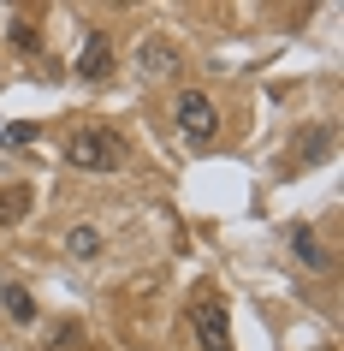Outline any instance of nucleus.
<instances>
[{
	"label": "nucleus",
	"instance_id": "f257e3e1",
	"mask_svg": "<svg viewBox=\"0 0 344 351\" xmlns=\"http://www.w3.org/2000/svg\"><path fill=\"white\" fill-rule=\"evenodd\" d=\"M119 161H125V143L101 125H77L66 137V167H77V173H113Z\"/></svg>",
	"mask_w": 344,
	"mask_h": 351
},
{
	"label": "nucleus",
	"instance_id": "f03ea898",
	"mask_svg": "<svg viewBox=\"0 0 344 351\" xmlns=\"http://www.w3.org/2000/svg\"><path fill=\"white\" fill-rule=\"evenodd\" d=\"M172 119H178V131L190 137V143H214V137H220V108L202 90H184L178 108H172Z\"/></svg>",
	"mask_w": 344,
	"mask_h": 351
},
{
	"label": "nucleus",
	"instance_id": "7ed1b4c3",
	"mask_svg": "<svg viewBox=\"0 0 344 351\" xmlns=\"http://www.w3.org/2000/svg\"><path fill=\"white\" fill-rule=\"evenodd\" d=\"M190 328H196L202 351H232V322H226V304H220L214 292H202L196 304H190Z\"/></svg>",
	"mask_w": 344,
	"mask_h": 351
},
{
	"label": "nucleus",
	"instance_id": "20e7f679",
	"mask_svg": "<svg viewBox=\"0 0 344 351\" xmlns=\"http://www.w3.org/2000/svg\"><path fill=\"white\" fill-rule=\"evenodd\" d=\"M113 36L107 30H90V36H83V54H77V77H83V84H107L113 77Z\"/></svg>",
	"mask_w": 344,
	"mask_h": 351
},
{
	"label": "nucleus",
	"instance_id": "39448f33",
	"mask_svg": "<svg viewBox=\"0 0 344 351\" xmlns=\"http://www.w3.org/2000/svg\"><path fill=\"white\" fill-rule=\"evenodd\" d=\"M137 66H143L148 77H172V72H178V66H184V60H178V48H172V42L148 36L143 48H137Z\"/></svg>",
	"mask_w": 344,
	"mask_h": 351
},
{
	"label": "nucleus",
	"instance_id": "423d86ee",
	"mask_svg": "<svg viewBox=\"0 0 344 351\" xmlns=\"http://www.w3.org/2000/svg\"><path fill=\"white\" fill-rule=\"evenodd\" d=\"M291 250H297V262H303V268H332V256L321 250V239H315L308 226H297V232H291Z\"/></svg>",
	"mask_w": 344,
	"mask_h": 351
},
{
	"label": "nucleus",
	"instance_id": "0eeeda50",
	"mask_svg": "<svg viewBox=\"0 0 344 351\" xmlns=\"http://www.w3.org/2000/svg\"><path fill=\"white\" fill-rule=\"evenodd\" d=\"M0 310L12 315L18 328H30V322H36V298L24 292V286H6V292H0Z\"/></svg>",
	"mask_w": 344,
	"mask_h": 351
},
{
	"label": "nucleus",
	"instance_id": "6e6552de",
	"mask_svg": "<svg viewBox=\"0 0 344 351\" xmlns=\"http://www.w3.org/2000/svg\"><path fill=\"white\" fill-rule=\"evenodd\" d=\"M101 244H107V239H101L95 226H72V232H66V250H72L77 262H95V256H101Z\"/></svg>",
	"mask_w": 344,
	"mask_h": 351
},
{
	"label": "nucleus",
	"instance_id": "1a4fd4ad",
	"mask_svg": "<svg viewBox=\"0 0 344 351\" xmlns=\"http://www.w3.org/2000/svg\"><path fill=\"white\" fill-rule=\"evenodd\" d=\"M24 215H30V191H24V185L0 191V226H18Z\"/></svg>",
	"mask_w": 344,
	"mask_h": 351
},
{
	"label": "nucleus",
	"instance_id": "9d476101",
	"mask_svg": "<svg viewBox=\"0 0 344 351\" xmlns=\"http://www.w3.org/2000/svg\"><path fill=\"white\" fill-rule=\"evenodd\" d=\"M6 42H12V48H24V54H30V48H36V24H30V19H12V24H6Z\"/></svg>",
	"mask_w": 344,
	"mask_h": 351
},
{
	"label": "nucleus",
	"instance_id": "9b49d317",
	"mask_svg": "<svg viewBox=\"0 0 344 351\" xmlns=\"http://www.w3.org/2000/svg\"><path fill=\"white\" fill-rule=\"evenodd\" d=\"M0 143H6V149H30V143H36V125H6Z\"/></svg>",
	"mask_w": 344,
	"mask_h": 351
}]
</instances>
